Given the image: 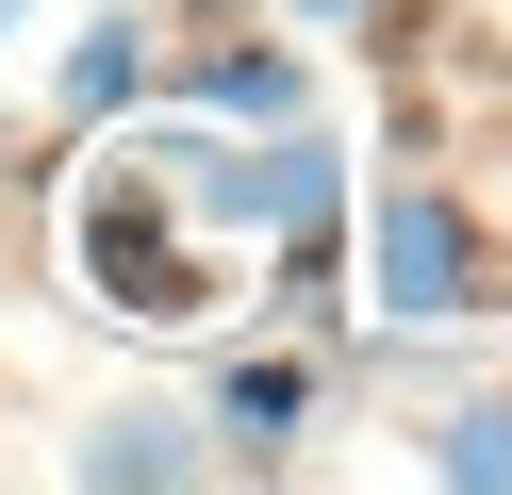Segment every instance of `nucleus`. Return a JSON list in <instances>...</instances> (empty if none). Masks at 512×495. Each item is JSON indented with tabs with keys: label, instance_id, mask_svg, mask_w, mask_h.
Segmentation results:
<instances>
[{
	"label": "nucleus",
	"instance_id": "nucleus-8",
	"mask_svg": "<svg viewBox=\"0 0 512 495\" xmlns=\"http://www.w3.org/2000/svg\"><path fill=\"white\" fill-rule=\"evenodd\" d=\"M298 17H314V33H380V0H298Z\"/></svg>",
	"mask_w": 512,
	"mask_h": 495
},
{
	"label": "nucleus",
	"instance_id": "nucleus-6",
	"mask_svg": "<svg viewBox=\"0 0 512 495\" xmlns=\"http://www.w3.org/2000/svg\"><path fill=\"white\" fill-rule=\"evenodd\" d=\"M182 116L281 132V116H314V66H298V50H199V66H182Z\"/></svg>",
	"mask_w": 512,
	"mask_h": 495
},
{
	"label": "nucleus",
	"instance_id": "nucleus-1",
	"mask_svg": "<svg viewBox=\"0 0 512 495\" xmlns=\"http://www.w3.org/2000/svg\"><path fill=\"white\" fill-rule=\"evenodd\" d=\"M347 264H364V314L397 330V347H430V330H496V314H512V231L479 215L463 182H430V165H397V182L347 215Z\"/></svg>",
	"mask_w": 512,
	"mask_h": 495
},
{
	"label": "nucleus",
	"instance_id": "nucleus-7",
	"mask_svg": "<svg viewBox=\"0 0 512 495\" xmlns=\"http://www.w3.org/2000/svg\"><path fill=\"white\" fill-rule=\"evenodd\" d=\"M413 462H430L446 495H512V396H446V413H430V446H413Z\"/></svg>",
	"mask_w": 512,
	"mask_h": 495
},
{
	"label": "nucleus",
	"instance_id": "nucleus-4",
	"mask_svg": "<svg viewBox=\"0 0 512 495\" xmlns=\"http://www.w3.org/2000/svg\"><path fill=\"white\" fill-rule=\"evenodd\" d=\"M314 396H331V380H314L298 347H232V363H215V396H199V413H215V446H232V462H281V446L314 429Z\"/></svg>",
	"mask_w": 512,
	"mask_h": 495
},
{
	"label": "nucleus",
	"instance_id": "nucleus-2",
	"mask_svg": "<svg viewBox=\"0 0 512 495\" xmlns=\"http://www.w3.org/2000/svg\"><path fill=\"white\" fill-rule=\"evenodd\" d=\"M67 264H83V297H100V314H133V330H199L215 297H232V248L199 231V198H182L166 132H149V149H116L100 182H83Z\"/></svg>",
	"mask_w": 512,
	"mask_h": 495
},
{
	"label": "nucleus",
	"instance_id": "nucleus-3",
	"mask_svg": "<svg viewBox=\"0 0 512 495\" xmlns=\"http://www.w3.org/2000/svg\"><path fill=\"white\" fill-rule=\"evenodd\" d=\"M67 479L83 495H199V479H232V446H215V413H182V396H116L67 446Z\"/></svg>",
	"mask_w": 512,
	"mask_h": 495
},
{
	"label": "nucleus",
	"instance_id": "nucleus-9",
	"mask_svg": "<svg viewBox=\"0 0 512 495\" xmlns=\"http://www.w3.org/2000/svg\"><path fill=\"white\" fill-rule=\"evenodd\" d=\"M17 17H34V0H0V33H17Z\"/></svg>",
	"mask_w": 512,
	"mask_h": 495
},
{
	"label": "nucleus",
	"instance_id": "nucleus-5",
	"mask_svg": "<svg viewBox=\"0 0 512 495\" xmlns=\"http://www.w3.org/2000/svg\"><path fill=\"white\" fill-rule=\"evenodd\" d=\"M149 99V0H100V17L67 33V66H50V116L67 132H116Z\"/></svg>",
	"mask_w": 512,
	"mask_h": 495
}]
</instances>
